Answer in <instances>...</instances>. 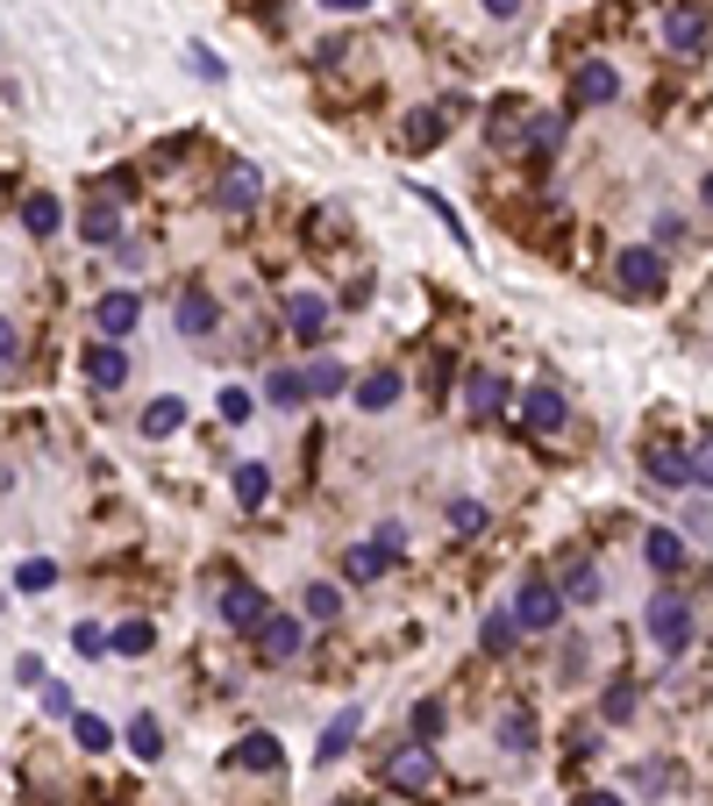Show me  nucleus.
<instances>
[{"instance_id":"obj_1","label":"nucleus","mask_w":713,"mask_h":806,"mask_svg":"<svg viewBox=\"0 0 713 806\" xmlns=\"http://www.w3.org/2000/svg\"><path fill=\"white\" fill-rule=\"evenodd\" d=\"M614 286H620L628 300H657L663 286H671V265H663L657 243H628V250L614 257Z\"/></svg>"},{"instance_id":"obj_2","label":"nucleus","mask_w":713,"mask_h":806,"mask_svg":"<svg viewBox=\"0 0 713 806\" xmlns=\"http://www.w3.org/2000/svg\"><path fill=\"white\" fill-rule=\"evenodd\" d=\"M642 628H649V643H657V657H685V643H692V600H685V592H657L649 614H642Z\"/></svg>"},{"instance_id":"obj_3","label":"nucleus","mask_w":713,"mask_h":806,"mask_svg":"<svg viewBox=\"0 0 713 806\" xmlns=\"http://www.w3.org/2000/svg\"><path fill=\"white\" fill-rule=\"evenodd\" d=\"M706 36H713V14L700 0H671V8H663V51L671 57H700Z\"/></svg>"},{"instance_id":"obj_4","label":"nucleus","mask_w":713,"mask_h":806,"mask_svg":"<svg viewBox=\"0 0 713 806\" xmlns=\"http://www.w3.org/2000/svg\"><path fill=\"white\" fill-rule=\"evenodd\" d=\"M386 785H392V793H407V799H429L435 793V750H429V742L392 750L386 756Z\"/></svg>"},{"instance_id":"obj_5","label":"nucleus","mask_w":713,"mask_h":806,"mask_svg":"<svg viewBox=\"0 0 713 806\" xmlns=\"http://www.w3.org/2000/svg\"><path fill=\"white\" fill-rule=\"evenodd\" d=\"M514 621H521V635H550L557 621H564V600H557L550 578H528V585L514 592Z\"/></svg>"},{"instance_id":"obj_6","label":"nucleus","mask_w":713,"mask_h":806,"mask_svg":"<svg viewBox=\"0 0 713 806\" xmlns=\"http://www.w3.org/2000/svg\"><path fill=\"white\" fill-rule=\"evenodd\" d=\"M250 635H257V664H293L300 643H307V621H293V614H264Z\"/></svg>"},{"instance_id":"obj_7","label":"nucleus","mask_w":713,"mask_h":806,"mask_svg":"<svg viewBox=\"0 0 713 806\" xmlns=\"http://www.w3.org/2000/svg\"><path fill=\"white\" fill-rule=\"evenodd\" d=\"M94 329H100L108 343L136 336V329H143V293H129V286H121V293H100V300H94Z\"/></svg>"},{"instance_id":"obj_8","label":"nucleus","mask_w":713,"mask_h":806,"mask_svg":"<svg viewBox=\"0 0 713 806\" xmlns=\"http://www.w3.org/2000/svg\"><path fill=\"white\" fill-rule=\"evenodd\" d=\"M614 94H620V72L606 65V57H585V65H579V79H571V115H585V108H606Z\"/></svg>"},{"instance_id":"obj_9","label":"nucleus","mask_w":713,"mask_h":806,"mask_svg":"<svg viewBox=\"0 0 713 806\" xmlns=\"http://www.w3.org/2000/svg\"><path fill=\"white\" fill-rule=\"evenodd\" d=\"M264 614H271V600L250 585V578H229V585H222V621H229V628H242V635H250Z\"/></svg>"},{"instance_id":"obj_10","label":"nucleus","mask_w":713,"mask_h":806,"mask_svg":"<svg viewBox=\"0 0 713 806\" xmlns=\"http://www.w3.org/2000/svg\"><path fill=\"white\" fill-rule=\"evenodd\" d=\"M79 372H86V386H100V393H115V386H121V378H129V350H121V343H108V336H100V343H86V357H79Z\"/></svg>"},{"instance_id":"obj_11","label":"nucleus","mask_w":713,"mask_h":806,"mask_svg":"<svg viewBox=\"0 0 713 806\" xmlns=\"http://www.w3.org/2000/svg\"><path fill=\"white\" fill-rule=\"evenodd\" d=\"M400 393H407V378L392 372V364H378V372L357 378V407H364V415H392V407H400Z\"/></svg>"},{"instance_id":"obj_12","label":"nucleus","mask_w":713,"mask_h":806,"mask_svg":"<svg viewBox=\"0 0 713 806\" xmlns=\"http://www.w3.org/2000/svg\"><path fill=\"white\" fill-rule=\"evenodd\" d=\"M521 415H528V429H536V436H557L571 421V407H564V393H557V386H528L521 393Z\"/></svg>"},{"instance_id":"obj_13","label":"nucleus","mask_w":713,"mask_h":806,"mask_svg":"<svg viewBox=\"0 0 713 806\" xmlns=\"http://www.w3.org/2000/svg\"><path fill=\"white\" fill-rule=\"evenodd\" d=\"M285 329H293V343H322L328 300H322V293H293V300H285Z\"/></svg>"},{"instance_id":"obj_14","label":"nucleus","mask_w":713,"mask_h":806,"mask_svg":"<svg viewBox=\"0 0 713 806\" xmlns=\"http://www.w3.org/2000/svg\"><path fill=\"white\" fill-rule=\"evenodd\" d=\"M215 322H222L215 293H207V286H186V293H179V336H215Z\"/></svg>"},{"instance_id":"obj_15","label":"nucleus","mask_w":713,"mask_h":806,"mask_svg":"<svg viewBox=\"0 0 713 806\" xmlns=\"http://www.w3.org/2000/svg\"><path fill=\"white\" fill-rule=\"evenodd\" d=\"M642 557H649V571H657V578H678V571H685V536H678V528H649Z\"/></svg>"},{"instance_id":"obj_16","label":"nucleus","mask_w":713,"mask_h":806,"mask_svg":"<svg viewBox=\"0 0 713 806\" xmlns=\"http://www.w3.org/2000/svg\"><path fill=\"white\" fill-rule=\"evenodd\" d=\"M257 193H264V179H257L250 164H229V179L215 186V207H229V215H242V207H257Z\"/></svg>"},{"instance_id":"obj_17","label":"nucleus","mask_w":713,"mask_h":806,"mask_svg":"<svg viewBox=\"0 0 713 806\" xmlns=\"http://www.w3.org/2000/svg\"><path fill=\"white\" fill-rule=\"evenodd\" d=\"M79 236H86V243H100V250H115V243H121V201H108V193H100V201L86 207Z\"/></svg>"},{"instance_id":"obj_18","label":"nucleus","mask_w":713,"mask_h":806,"mask_svg":"<svg viewBox=\"0 0 713 806\" xmlns=\"http://www.w3.org/2000/svg\"><path fill=\"white\" fill-rule=\"evenodd\" d=\"M229 764H236V771H279V764H285V750H279V735H264V728H257V735H242V742H236Z\"/></svg>"},{"instance_id":"obj_19","label":"nucleus","mask_w":713,"mask_h":806,"mask_svg":"<svg viewBox=\"0 0 713 806\" xmlns=\"http://www.w3.org/2000/svg\"><path fill=\"white\" fill-rule=\"evenodd\" d=\"M350 742H357V707H343L336 721L322 728V742H314V764H336V756H350Z\"/></svg>"},{"instance_id":"obj_20","label":"nucleus","mask_w":713,"mask_h":806,"mask_svg":"<svg viewBox=\"0 0 713 806\" xmlns=\"http://www.w3.org/2000/svg\"><path fill=\"white\" fill-rule=\"evenodd\" d=\"M464 407H472V415H499V407H507V378H499V372H472V378H464Z\"/></svg>"},{"instance_id":"obj_21","label":"nucleus","mask_w":713,"mask_h":806,"mask_svg":"<svg viewBox=\"0 0 713 806\" xmlns=\"http://www.w3.org/2000/svg\"><path fill=\"white\" fill-rule=\"evenodd\" d=\"M179 429H186V400H172V393H164V400L143 407V436H150V443H164V436H179Z\"/></svg>"},{"instance_id":"obj_22","label":"nucleus","mask_w":713,"mask_h":806,"mask_svg":"<svg viewBox=\"0 0 713 806\" xmlns=\"http://www.w3.org/2000/svg\"><path fill=\"white\" fill-rule=\"evenodd\" d=\"M557 600H564V606H593V600H599V571H593V565H564V578H557Z\"/></svg>"},{"instance_id":"obj_23","label":"nucleus","mask_w":713,"mask_h":806,"mask_svg":"<svg viewBox=\"0 0 713 806\" xmlns=\"http://www.w3.org/2000/svg\"><path fill=\"white\" fill-rule=\"evenodd\" d=\"M386 565H392V550H378V542H357V550L343 557V578H350V585H371V578H386Z\"/></svg>"},{"instance_id":"obj_24","label":"nucleus","mask_w":713,"mask_h":806,"mask_svg":"<svg viewBox=\"0 0 713 806\" xmlns=\"http://www.w3.org/2000/svg\"><path fill=\"white\" fill-rule=\"evenodd\" d=\"M300 378H307V400H336V393L350 386V372H343L336 357H314V364H307V372H300Z\"/></svg>"},{"instance_id":"obj_25","label":"nucleus","mask_w":713,"mask_h":806,"mask_svg":"<svg viewBox=\"0 0 713 806\" xmlns=\"http://www.w3.org/2000/svg\"><path fill=\"white\" fill-rule=\"evenodd\" d=\"M57 222H65L57 193H29V201H22V229L29 236H57Z\"/></svg>"},{"instance_id":"obj_26","label":"nucleus","mask_w":713,"mask_h":806,"mask_svg":"<svg viewBox=\"0 0 713 806\" xmlns=\"http://www.w3.org/2000/svg\"><path fill=\"white\" fill-rule=\"evenodd\" d=\"M478 643L493 649V657H507L514 643H521V621H514V606H499V614H485V628H478Z\"/></svg>"},{"instance_id":"obj_27","label":"nucleus","mask_w":713,"mask_h":806,"mask_svg":"<svg viewBox=\"0 0 713 806\" xmlns=\"http://www.w3.org/2000/svg\"><path fill=\"white\" fill-rule=\"evenodd\" d=\"M443 136H450V108H421L407 121V150H429V143H443Z\"/></svg>"},{"instance_id":"obj_28","label":"nucleus","mask_w":713,"mask_h":806,"mask_svg":"<svg viewBox=\"0 0 713 806\" xmlns=\"http://www.w3.org/2000/svg\"><path fill=\"white\" fill-rule=\"evenodd\" d=\"M150 643H158V628H150V621H121V628L108 635L115 657H150Z\"/></svg>"},{"instance_id":"obj_29","label":"nucleus","mask_w":713,"mask_h":806,"mask_svg":"<svg viewBox=\"0 0 713 806\" xmlns=\"http://www.w3.org/2000/svg\"><path fill=\"white\" fill-rule=\"evenodd\" d=\"M649 479H657V485H671V493H678V485H692L685 450H649Z\"/></svg>"},{"instance_id":"obj_30","label":"nucleus","mask_w":713,"mask_h":806,"mask_svg":"<svg viewBox=\"0 0 713 806\" xmlns=\"http://www.w3.org/2000/svg\"><path fill=\"white\" fill-rule=\"evenodd\" d=\"M300 614H307V621H336L343 614V585H328V578H322V585H307V592H300Z\"/></svg>"},{"instance_id":"obj_31","label":"nucleus","mask_w":713,"mask_h":806,"mask_svg":"<svg viewBox=\"0 0 713 806\" xmlns=\"http://www.w3.org/2000/svg\"><path fill=\"white\" fill-rule=\"evenodd\" d=\"M236 499L257 514V507L271 499V471H264V464H236Z\"/></svg>"},{"instance_id":"obj_32","label":"nucleus","mask_w":713,"mask_h":806,"mask_svg":"<svg viewBox=\"0 0 713 806\" xmlns=\"http://www.w3.org/2000/svg\"><path fill=\"white\" fill-rule=\"evenodd\" d=\"M264 400L271 407H307V378H300V372H271L264 378Z\"/></svg>"},{"instance_id":"obj_33","label":"nucleus","mask_w":713,"mask_h":806,"mask_svg":"<svg viewBox=\"0 0 713 806\" xmlns=\"http://www.w3.org/2000/svg\"><path fill=\"white\" fill-rule=\"evenodd\" d=\"M129 750L143 756V764H158V756H164V728L150 721V713H136V721H129Z\"/></svg>"},{"instance_id":"obj_34","label":"nucleus","mask_w":713,"mask_h":806,"mask_svg":"<svg viewBox=\"0 0 713 806\" xmlns=\"http://www.w3.org/2000/svg\"><path fill=\"white\" fill-rule=\"evenodd\" d=\"M72 735H79V750L86 756H100V750H115V728L100 721V713H79V721H72Z\"/></svg>"},{"instance_id":"obj_35","label":"nucleus","mask_w":713,"mask_h":806,"mask_svg":"<svg viewBox=\"0 0 713 806\" xmlns=\"http://www.w3.org/2000/svg\"><path fill=\"white\" fill-rule=\"evenodd\" d=\"M557 143H564V115H536L528 121V150H536V158H550Z\"/></svg>"},{"instance_id":"obj_36","label":"nucleus","mask_w":713,"mask_h":806,"mask_svg":"<svg viewBox=\"0 0 713 806\" xmlns=\"http://www.w3.org/2000/svg\"><path fill=\"white\" fill-rule=\"evenodd\" d=\"M499 742H507V756H528V742H536V721H528V713L514 707L507 721H499Z\"/></svg>"},{"instance_id":"obj_37","label":"nucleus","mask_w":713,"mask_h":806,"mask_svg":"<svg viewBox=\"0 0 713 806\" xmlns=\"http://www.w3.org/2000/svg\"><path fill=\"white\" fill-rule=\"evenodd\" d=\"M635 707H642V692H635V686H606V699H599V713H606V721H635Z\"/></svg>"},{"instance_id":"obj_38","label":"nucleus","mask_w":713,"mask_h":806,"mask_svg":"<svg viewBox=\"0 0 713 806\" xmlns=\"http://www.w3.org/2000/svg\"><path fill=\"white\" fill-rule=\"evenodd\" d=\"M14 585H22V592H51L57 585V565H51V557H29V565L14 571Z\"/></svg>"},{"instance_id":"obj_39","label":"nucleus","mask_w":713,"mask_h":806,"mask_svg":"<svg viewBox=\"0 0 713 806\" xmlns=\"http://www.w3.org/2000/svg\"><path fill=\"white\" fill-rule=\"evenodd\" d=\"M450 528H457V536H478V528H485V507H478V499H457V507H450Z\"/></svg>"},{"instance_id":"obj_40","label":"nucleus","mask_w":713,"mask_h":806,"mask_svg":"<svg viewBox=\"0 0 713 806\" xmlns=\"http://www.w3.org/2000/svg\"><path fill=\"white\" fill-rule=\"evenodd\" d=\"M414 735H421V742L443 735V707H435V699H421V707H414Z\"/></svg>"},{"instance_id":"obj_41","label":"nucleus","mask_w":713,"mask_h":806,"mask_svg":"<svg viewBox=\"0 0 713 806\" xmlns=\"http://www.w3.org/2000/svg\"><path fill=\"white\" fill-rule=\"evenodd\" d=\"M72 649H79V657H100V649H108V635H100L94 621H79V628H72Z\"/></svg>"},{"instance_id":"obj_42","label":"nucleus","mask_w":713,"mask_h":806,"mask_svg":"<svg viewBox=\"0 0 713 806\" xmlns=\"http://www.w3.org/2000/svg\"><path fill=\"white\" fill-rule=\"evenodd\" d=\"M222 421H250V393L242 386H222Z\"/></svg>"},{"instance_id":"obj_43","label":"nucleus","mask_w":713,"mask_h":806,"mask_svg":"<svg viewBox=\"0 0 713 806\" xmlns=\"http://www.w3.org/2000/svg\"><path fill=\"white\" fill-rule=\"evenodd\" d=\"M685 464H692V485H713V443H706V450H692Z\"/></svg>"},{"instance_id":"obj_44","label":"nucleus","mask_w":713,"mask_h":806,"mask_svg":"<svg viewBox=\"0 0 713 806\" xmlns=\"http://www.w3.org/2000/svg\"><path fill=\"white\" fill-rule=\"evenodd\" d=\"M193 72H201V79H229V65H222V57H207V51H193Z\"/></svg>"},{"instance_id":"obj_45","label":"nucleus","mask_w":713,"mask_h":806,"mask_svg":"<svg viewBox=\"0 0 713 806\" xmlns=\"http://www.w3.org/2000/svg\"><path fill=\"white\" fill-rule=\"evenodd\" d=\"M485 14H493V22H514V14H521V0H485Z\"/></svg>"},{"instance_id":"obj_46","label":"nucleus","mask_w":713,"mask_h":806,"mask_svg":"<svg viewBox=\"0 0 713 806\" xmlns=\"http://www.w3.org/2000/svg\"><path fill=\"white\" fill-rule=\"evenodd\" d=\"M14 343H22V336H14V322H8V314H0V364L14 357Z\"/></svg>"},{"instance_id":"obj_47","label":"nucleus","mask_w":713,"mask_h":806,"mask_svg":"<svg viewBox=\"0 0 713 806\" xmlns=\"http://www.w3.org/2000/svg\"><path fill=\"white\" fill-rule=\"evenodd\" d=\"M322 8H336V14H350V8H364V0H322Z\"/></svg>"},{"instance_id":"obj_48","label":"nucleus","mask_w":713,"mask_h":806,"mask_svg":"<svg viewBox=\"0 0 713 806\" xmlns=\"http://www.w3.org/2000/svg\"><path fill=\"white\" fill-rule=\"evenodd\" d=\"M585 806H620V799H614V793H593V799H585Z\"/></svg>"},{"instance_id":"obj_49","label":"nucleus","mask_w":713,"mask_h":806,"mask_svg":"<svg viewBox=\"0 0 713 806\" xmlns=\"http://www.w3.org/2000/svg\"><path fill=\"white\" fill-rule=\"evenodd\" d=\"M700 201H706V207H713V172H706V186H700Z\"/></svg>"}]
</instances>
